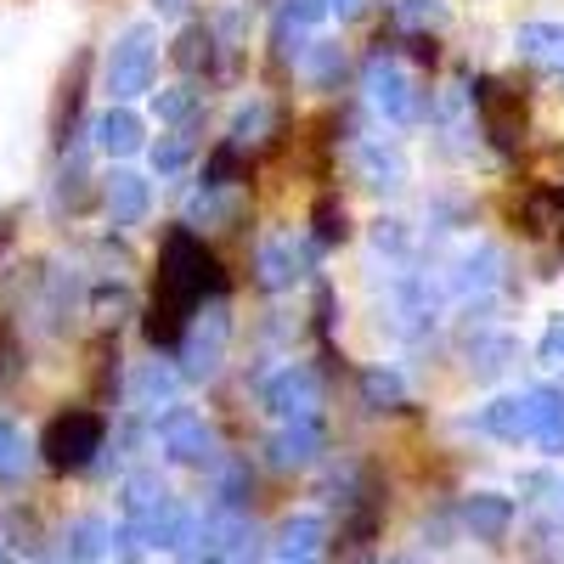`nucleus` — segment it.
I'll return each instance as SVG.
<instances>
[{
    "mask_svg": "<svg viewBox=\"0 0 564 564\" xmlns=\"http://www.w3.org/2000/svg\"><path fill=\"white\" fill-rule=\"evenodd\" d=\"M204 300H226V265L220 254L198 238L193 226H170L159 243V276H153V300L141 316V334L153 350H175L186 322Z\"/></svg>",
    "mask_w": 564,
    "mask_h": 564,
    "instance_id": "obj_1",
    "label": "nucleus"
},
{
    "mask_svg": "<svg viewBox=\"0 0 564 564\" xmlns=\"http://www.w3.org/2000/svg\"><path fill=\"white\" fill-rule=\"evenodd\" d=\"M553 423H564V390H553V384H536V390H520V395H497L480 412V430L508 441V446L542 441Z\"/></svg>",
    "mask_w": 564,
    "mask_h": 564,
    "instance_id": "obj_2",
    "label": "nucleus"
},
{
    "mask_svg": "<svg viewBox=\"0 0 564 564\" xmlns=\"http://www.w3.org/2000/svg\"><path fill=\"white\" fill-rule=\"evenodd\" d=\"M153 74H159V29H153V23H130V29L108 45L102 90L113 97V108H130L135 97H148V90H153Z\"/></svg>",
    "mask_w": 564,
    "mask_h": 564,
    "instance_id": "obj_3",
    "label": "nucleus"
},
{
    "mask_svg": "<svg viewBox=\"0 0 564 564\" xmlns=\"http://www.w3.org/2000/svg\"><path fill=\"white\" fill-rule=\"evenodd\" d=\"M361 90H367L372 113H379L384 124H401V130H406V124H423V113H430L417 79L406 74V63H395V57L384 52V45L361 63Z\"/></svg>",
    "mask_w": 564,
    "mask_h": 564,
    "instance_id": "obj_4",
    "label": "nucleus"
},
{
    "mask_svg": "<svg viewBox=\"0 0 564 564\" xmlns=\"http://www.w3.org/2000/svg\"><path fill=\"white\" fill-rule=\"evenodd\" d=\"M468 113L480 119V135L491 141V148L502 159H513L525 148V130H531V113H525V97L513 90L508 79H475V90H468Z\"/></svg>",
    "mask_w": 564,
    "mask_h": 564,
    "instance_id": "obj_5",
    "label": "nucleus"
},
{
    "mask_svg": "<svg viewBox=\"0 0 564 564\" xmlns=\"http://www.w3.org/2000/svg\"><path fill=\"white\" fill-rule=\"evenodd\" d=\"M102 441H108V417L97 406H63L52 423H45L40 452H45V463H52L57 475H68V468H85L90 457H97Z\"/></svg>",
    "mask_w": 564,
    "mask_h": 564,
    "instance_id": "obj_6",
    "label": "nucleus"
},
{
    "mask_svg": "<svg viewBox=\"0 0 564 564\" xmlns=\"http://www.w3.org/2000/svg\"><path fill=\"white\" fill-rule=\"evenodd\" d=\"M226 345H231V311H226V300L198 305L193 322H186V334H181V345H175L181 350L175 379H193V384L215 379L220 361H226Z\"/></svg>",
    "mask_w": 564,
    "mask_h": 564,
    "instance_id": "obj_7",
    "label": "nucleus"
},
{
    "mask_svg": "<svg viewBox=\"0 0 564 564\" xmlns=\"http://www.w3.org/2000/svg\"><path fill=\"white\" fill-rule=\"evenodd\" d=\"M502 282H508V254H502L497 243H475V249H463V254L446 265L441 289H446L452 300H463V305L486 311V305L497 300Z\"/></svg>",
    "mask_w": 564,
    "mask_h": 564,
    "instance_id": "obj_8",
    "label": "nucleus"
},
{
    "mask_svg": "<svg viewBox=\"0 0 564 564\" xmlns=\"http://www.w3.org/2000/svg\"><path fill=\"white\" fill-rule=\"evenodd\" d=\"M260 401L276 423H322V379L305 361L276 367L265 379V390H260Z\"/></svg>",
    "mask_w": 564,
    "mask_h": 564,
    "instance_id": "obj_9",
    "label": "nucleus"
},
{
    "mask_svg": "<svg viewBox=\"0 0 564 564\" xmlns=\"http://www.w3.org/2000/svg\"><path fill=\"white\" fill-rule=\"evenodd\" d=\"M153 441H159L164 457H175V463H209V457H215V430H209V417L193 412V406H164V412H153Z\"/></svg>",
    "mask_w": 564,
    "mask_h": 564,
    "instance_id": "obj_10",
    "label": "nucleus"
},
{
    "mask_svg": "<svg viewBox=\"0 0 564 564\" xmlns=\"http://www.w3.org/2000/svg\"><path fill=\"white\" fill-rule=\"evenodd\" d=\"M327 18V0H282L276 18H271V63L276 68H294L300 52L311 45V29Z\"/></svg>",
    "mask_w": 564,
    "mask_h": 564,
    "instance_id": "obj_11",
    "label": "nucleus"
},
{
    "mask_svg": "<svg viewBox=\"0 0 564 564\" xmlns=\"http://www.w3.org/2000/svg\"><path fill=\"white\" fill-rule=\"evenodd\" d=\"M350 159H356V175L372 186V193H401L406 186V153L390 135H356Z\"/></svg>",
    "mask_w": 564,
    "mask_h": 564,
    "instance_id": "obj_12",
    "label": "nucleus"
},
{
    "mask_svg": "<svg viewBox=\"0 0 564 564\" xmlns=\"http://www.w3.org/2000/svg\"><path fill=\"white\" fill-rule=\"evenodd\" d=\"M311 265V249L294 243V238H265L254 249V282L265 294H282V289H294V276H305Z\"/></svg>",
    "mask_w": 564,
    "mask_h": 564,
    "instance_id": "obj_13",
    "label": "nucleus"
},
{
    "mask_svg": "<svg viewBox=\"0 0 564 564\" xmlns=\"http://www.w3.org/2000/svg\"><path fill=\"white\" fill-rule=\"evenodd\" d=\"M102 204H108L113 231H130V226L148 220V209H153V186H148V175H135V170H113L108 186H102Z\"/></svg>",
    "mask_w": 564,
    "mask_h": 564,
    "instance_id": "obj_14",
    "label": "nucleus"
},
{
    "mask_svg": "<svg viewBox=\"0 0 564 564\" xmlns=\"http://www.w3.org/2000/svg\"><path fill=\"white\" fill-rule=\"evenodd\" d=\"M525 238H553V254H564V186H531L520 198Z\"/></svg>",
    "mask_w": 564,
    "mask_h": 564,
    "instance_id": "obj_15",
    "label": "nucleus"
},
{
    "mask_svg": "<svg viewBox=\"0 0 564 564\" xmlns=\"http://www.w3.org/2000/svg\"><path fill=\"white\" fill-rule=\"evenodd\" d=\"M513 52H520L531 68L564 79V23H520L513 29Z\"/></svg>",
    "mask_w": 564,
    "mask_h": 564,
    "instance_id": "obj_16",
    "label": "nucleus"
},
{
    "mask_svg": "<svg viewBox=\"0 0 564 564\" xmlns=\"http://www.w3.org/2000/svg\"><path fill=\"white\" fill-rule=\"evenodd\" d=\"M463 356H468L475 379H497V372H508V361L520 356V345H513V334H502V327H475V334L463 339Z\"/></svg>",
    "mask_w": 564,
    "mask_h": 564,
    "instance_id": "obj_17",
    "label": "nucleus"
},
{
    "mask_svg": "<svg viewBox=\"0 0 564 564\" xmlns=\"http://www.w3.org/2000/svg\"><path fill=\"white\" fill-rule=\"evenodd\" d=\"M276 468H305L322 452V423H276V435L265 441Z\"/></svg>",
    "mask_w": 564,
    "mask_h": 564,
    "instance_id": "obj_18",
    "label": "nucleus"
},
{
    "mask_svg": "<svg viewBox=\"0 0 564 564\" xmlns=\"http://www.w3.org/2000/svg\"><path fill=\"white\" fill-rule=\"evenodd\" d=\"M175 390H181V379L170 367H159V361H141L135 372H130V390H124V401L135 406V412H159V406H175Z\"/></svg>",
    "mask_w": 564,
    "mask_h": 564,
    "instance_id": "obj_19",
    "label": "nucleus"
},
{
    "mask_svg": "<svg viewBox=\"0 0 564 564\" xmlns=\"http://www.w3.org/2000/svg\"><path fill=\"white\" fill-rule=\"evenodd\" d=\"M463 525L475 531L480 542H502L508 525H513V502L497 497V491H475V497L463 502Z\"/></svg>",
    "mask_w": 564,
    "mask_h": 564,
    "instance_id": "obj_20",
    "label": "nucleus"
},
{
    "mask_svg": "<svg viewBox=\"0 0 564 564\" xmlns=\"http://www.w3.org/2000/svg\"><path fill=\"white\" fill-rule=\"evenodd\" d=\"M141 141H148V124H141L130 108H108V113L97 119V148H102L108 159H130V153H141Z\"/></svg>",
    "mask_w": 564,
    "mask_h": 564,
    "instance_id": "obj_21",
    "label": "nucleus"
},
{
    "mask_svg": "<svg viewBox=\"0 0 564 564\" xmlns=\"http://www.w3.org/2000/svg\"><path fill=\"white\" fill-rule=\"evenodd\" d=\"M294 68H300L316 90H339V79H345V45H334V40H311Z\"/></svg>",
    "mask_w": 564,
    "mask_h": 564,
    "instance_id": "obj_22",
    "label": "nucleus"
},
{
    "mask_svg": "<svg viewBox=\"0 0 564 564\" xmlns=\"http://www.w3.org/2000/svg\"><path fill=\"white\" fill-rule=\"evenodd\" d=\"M153 108H159V119H164V124H175V130H193V119L204 113V90H198L193 79L164 85L159 97H153Z\"/></svg>",
    "mask_w": 564,
    "mask_h": 564,
    "instance_id": "obj_23",
    "label": "nucleus"
},
{
    "mask_svg": "<svg viewBox=\"0 0 564 564\" xmlns=\"http://www.w3.org/2000/svg\"><path fill=\"white\" fill-rule=\"evenodd\" d=\"M175 68L181 74H204V68H215V29L209 23H186L181 34H175Z\"/></svg>",
    "mask_w": 564,
    "mask_h": 564,
    "instance_id": "obj_24",
    "label": "nucleus"
},
{
    "mask_svg": "<svg viewBox=\"0 0 564 564\" xmlns=\"http://www.w3.org/2000/svg\"><path fill=\"white\" fill-rule=\"evenodd\" d=\"M361 401L372 412H395V406H406V379L395 367H367L361 372Z\"/></svg>",
    "mask_w": 564,
    "mask_h": 564,
    "instance_id": "obj_25",
    "label": "nucleus"
},
{
    "mask_svg": "<svg viewBox=\"0 0 564 564\" xmlns=\"http://www.w3.org/2000/svg\"><path fill=\"white\" fill-rule=\"evenodd\" d=\"M452 23V12H446V0H395V29L401 34H441Z\"/></svg>",
    "mask_w": 564,
    "mask_h": 564,
    "instance_id": "obj_26",
    "label": "nucleus"
},
{
    "mask_svg": "<svg viewBox=\"0 0 564 564\" xmlns=\"http://www.w3.org/2000/svg\"><path fill=\"white\" fill-rule=\"evenodd\" d=\"M311 238H316L322 249H334V243L350 238V209H345L334 193H322V198L311 204Z\"/></svg>",
    "mask_w": 564,
    "mask_h": 564,
    "instance_id": "obj_27",
    "label": "nucleus"
},
{
    "mask_svg": "<svg viewBox=\"0 0 564 564\" xmlns=\"http://www.w3.org/2000/svg\"><path fill=\"white\" fill-rule=\"evenodd\" d=\"M193 153H198V135L193 130H170V135L153 141V170L159 175H175V170L193 164Z\"/></svg>",
    "mask_w": 564,
    "mask_h": 564,
    "instance_id": "obj_28",
    "label": "nucleus"
},
{
    "mask_svg": "<svg viewBox=\"0 0 564 564\" xmlns=\"http://www.w3.org/2000/svg\"><path fill=\"white\" fill-rule=\"evenodd\" d=\"M124 508L135 520H153L159 508H170V491L159 486V475H135V480H124Z\"/></svg>",
    "mask_w": 564,
    "mask_h": 564,
    "instance_id": "obj_29",
    "label": "nucleus"
},
{
    "mask_svg": "<svg viewBox=\"0 0 564 564\" xmlns=\"http://www.w3.org/2000/svg\"><path fill=\"white\" fill-rule=\"evenodd\" d=\"M238 170H243V153L231 148V141H220V148L209 153V164H204V193H220V186H231V181H238Z\"/></svg>",
    "mask_w": 564,
    "mask_h": 564,
    "instance_id": "obj_30",
    "label": "nucleus"
},
{
    "mask_svg": "<svg viewBox=\"0 0 564 564\" xmlns=\"http://www.w3.org/2000/svg\"><path fill=\"white\" fill-rule=\"evenodd\" d=\"M265 119H271V108H265V102H249V108H238V119H231V135H226V141H231V148L243 153L249 141H254V135L265 130Z\"/></svg>",
    "mask_w": 564,
    "mask_h": 564,
    "instance_id": "obj_31",
    "label": "nucleus"
},
{
    "mask_svg": "<svg viewBox=\"0 0 564 564\" xmlns=\"http://www.w3.org/2000/svg\"><path fill=\"white\" fill-rule=\"evenodd\" d=\"M316 542H322V520H311V513L282 525V553H311Z\"/></svg>",
    "mask_w": 564,
    "mask_h": 564,
    "instance_id": "obj_32",
    "label": "nucleus"
},
{
    "mask_svg": "<svg viewBox=\"0 0 564 564\" xmlns=\"http://www.w3.org/2000/svg\"><path fill=\"white\" fill-rule=\"evenodd\" d=\"M536 356H542L547 367H564V316H547V327H542V345H536Z\"/></svg>",
    "mask_w": 564,
    "mask_h": 564,
    "instance_id": "obj_33",
    "label": "nucleus"
},
{
    "mask_svg": "<svg viewBox=\"0 0 564 564\" xmlns=\"http://www.w3.org/2000/svg\"><path fill=\"white\" fill-rule=\"evenodd\" d=\"M249 497V463H226V502Z\"/></svg>",
    "mask_w": 564,
    "mask_h": 564,
    "instance_id": "obj_34",
    "label": "nucleus"
},
{
    "mask_svg": "<svg viewBox=\"0 0 564 564\" xmlns=\"http://www.w3.org/2000/svg\"><path fill=\"white\" fill-rule=\"evenodd\" d=\"M536 446H542V452H553V457H564V423H553V430H547Z\"/></svg>",
    "mask_w": 564,
    "mask_h": 564,
    "instance_id": "obj_35",
    "label": "nucleus"
},
{
    "mask_svg": "<svg viewBox=\"0 0 564 564\" xmlns=\"http://www.w3.org/2000/svg\"><path fill=\"white\" fill-rule=\"evenodd\" d=\"M7 356H12V322L0 316V361H7Z\"/></svg>",
    "mask_w": 564,
    "mask_h": 564,
    "instance_id": "obj_36",
    "label": "nucleus"
},
{
    "mask_svg": "<svg viewBox=\"0 0 564 564\" xmlns=\"http://www.w3.org/2000/svg\"><path fill=\"white\" fill-rule=\"evenodd\" d=\"M12 226H18L12 215H0V254H7V249H12Z\"/></svg>",
    "mask_w": 564,
    "mask_h": 564,
    "instance_id": "obj_37",
    "label": "nucleus"
},
{
    "mask_svg": "<svg viewBox=\"0 0 564 564\" xmlns=\"http://www.w3.org/2000/svg\"><path fill=\"white\" fill-rule=\"evenodd\" d=\"M7 452H18V435L7 430V423H0V457H7Z\"/></svg>",
    "mask_w": 564,
    "mask_h": 564,
    "instance_id": "obj_38",
    "label": "nucleus"
},
{
    "mask_svg": "<svg viewBox=\"0 0 564 564\" xmlns=\"http://www.w3.org/2000/svg\"><path fill=\"white\" fill-rule=\"evenodd\" d=\"M159 12H186V0H153Z\"/></svg>",
    "mask_w": 564,
    "mask_h": 564,
    "instance_id": "obj_39",
    "label": "nucleus"
},
{
    "mask_svg": "<svg viewBox=\"0 0 564 564\" xmlns=\"http://www.w3.org/2000/svg\"><path fill=\"white\" fill-rule=\"evenodd\" d=\"M249 7H265V0H249Z\"/></svg>",
    "mask_w": 564,
    "mask_h": 564,
    "instance_id": "obj_40",
    "label": "nucleus"
},
{
    "mask_svg": "<svg viewBox=\"0 0 564 564\" xmlns=\"http://www.w3.org/2000/svg\"><path fill=\"white\" fill-rule=\"evenodd\" d=\"M558 497H564V486H558Z\"/></svg>",
    "mask_w": 564,
    "mask_h": 564,
    "instance_id": "obj_41",
    "label": "nucleus"
}]
</instances>
